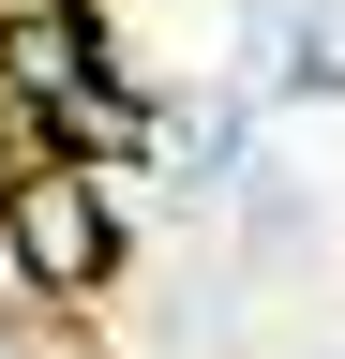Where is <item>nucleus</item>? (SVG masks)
<instances>
[{
    "instance_id": "nucleus-1",
    "label": "nucleus",
    "mask_w": 345,
    "mask_h": 359,
    "mask_svg": "<svg viewBox=\"0 0 345 359\" xmlns=\"http://www.w3.org/2000/svg\"><path fill=\"white\" fill-rule=\"evenodd\" d=\"M15 255H30L46 299H105V285H120V180L75 165V150L15 165Z\"/></svg>"
}]
</instances>
